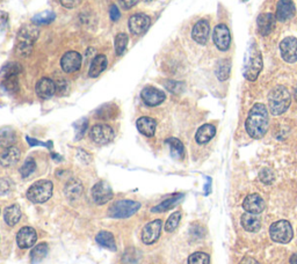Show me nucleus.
<instances>
[{"label": "nucleus", "mask_w": 297, "mask_h": 264, "mask_svg": "<svg viewBox=\"0 0 297 264\" xmlns=\"http://www.w3.org/2000/svg\"><path fill=\"white\" fill-rule=\"evenodd\" d=\"M148 1H150V0H148Z\"/></svg>", "instance_id": "nucleus-51"}, {"label": "nucleus", "mask_w": 297, "mask_h": 264, "mask_svg": "<svg viewBox=\"0 0 297 264\" xmlns=\"http://www.w3.org/2000/svg\"><path fill=\"white\" fill-rule=\"evenodd\" d=\"M240 223H242L243 228L245 229V231L251 232V233L258 232L259 229L261 228L260 218L255 216V214L249 213V212L243 214L242 219H240Z\"/></svg>", "instance_id": "nucleus-23"}, {"label": "nucleus", "mask_w": 297, "mask_h": 264, "mask_svg": "<svg viewBox=\"0 0 297 264\" xmlns=\"http://www.w3.org/2000/svg\"><path fill=\"white\" fill-rule=\"evenodd\" d=\"M259 179H260V181L262 183H265V184H272V183L274 182L275 178L273 172H272L271 169L265 168L259 173Z\"/></svg>", "instance_id": "nucleus-42"}, {"label": "nucleus", "mask_w": 297, "mask_h": 264, "mask_svg": "<svg viewBox=\"0 0 297 264\" xmlns=\"http://www.w3.org/2000/svg\"><path fill=\"white\" fill-rule=\"evenodd\" d=\"M216 77L220 81H225L229 79L231 73V61L230 60H222L218 61L216 70H215Z\"/></svg>", "instance_id": "nucleus-32"}, {"label": "nucleus", "mask_w": 297, "mask_h": 264, "mask_svg": "<svg viewBox=\"0 0 297 264\" xmlns=\"http://www.w3.org/2000/svg\"><path fill=\"white\" fill-rule=\"evenodd\" d=\"M275 22H276V18L272 13H262L258 17L257 24L258 30L262 36H267L273 32Z\"/></svg>", "instance_id": "nucleus-19"}, {"label": "nucleus", "mask_w": 297, "mask_h": 264, "mask_svg": "<svg viewBox=\"0 0 297 264\" xmlns=\"http://www.w3.org/2000/svg\"><path fill=\"white\" fill-rule=\"evenodd\" d=\"M296 14L295 4L293 0H280L276 6V14L275 18L279 21H287L292 19Z\"/></svg>", "instance_id": "nucleus-18"}, {"label": "nucleus", "mask_w": 297, "mask_h": 264, "mask_svg": "<svg viewBox=\"0 0 297 264\" xmlns=\"http://www.w3.org/2000/svg\"><path fill=\"white\" fill-rule=\"evenodd\" d=\"M280 52L283 61L287 63L297 61V39L296 37H286L280 43Z\"/></svg>", "instance_id": "nucleus-9"}, {"label": "nucleus", "mask_w": 297, "mask_h": 264, "mask_svg": "<svg viewBox=\"0 0 297 264\" xmlns=\"http://www.w3.org/2000/svg\"><path fill=\"white\" fill-rule=\"evenodd\" d=\"M210 263V257L208 254L198 251L194 253L188 257V264H209Z\"/></svg>", "instance_id": "nucleus-39"}, {"label": "nucleus", "mask_w": 297, "mask_h": 264, "mask_svg": "<svg viewBox=\"0 0 297 264\" xmlns=\"http://www.w3.org/2000/svg\"><path fill=\"white\" fill-rule=\"evenodd\" d=\"M81 66V55L77 51H69L61 60V67L64 72L73 73Z\"/></svg>", "instance_id": "nucleus-15"}, {"label": "nucleus", "mask_w": 297, "mask_h": 264, "mask_svg": "<svg viewBox=\"0 0 297 264\" xmlns=\"http://www.w3.org/2000/svg\"><path fill=\"white\" fill-rule=\"evenodd\" d=\"M151 19L146 14L137 13L129 19V29L134 35H142L149 29Z\"/></svg>", "instance_id": "nucleus-11"}, {"label": "nucleus", "mask_w": 297, "mask_h": 264, "mask_svg": "<svg viewBox=\"0 0 297 264\" xmlns=\"http://www.w3.org/2000/svg\"><path fill=\"white\" fill-rule=\"evenodd\" d=\"M118 2L124 9H130L133 6L136 5L137 0H118Z\"/></svg>", "instance_id": "nucleus-46"}, {"label": "nucleus", "mask_w": 297, "mask_h": 264, "mask_svg": "<svg viewBox=\"0 0 297 264\" xmlns=\"http://www.w3.org/2000/svg\"><path fill=\"white\" fill-rule=\"evenodd\" d=\"M289 263L290 264H297V254H294V255L290 256Z\"/></svg>", "instance_id": "nucleus-48"}, {"label": "nucleus", "mask_w": 297, "mask_h": 264, "mask_svg": "<svg viewBox=\"0 0 297 264\" xmlns=\"http://www.w3.org/2000/svg\"><path fill=\"white\" fill-rule=\"evenodd\" d=\"M23 72V66L17 61H9V63L5 64L0 70V77L2 79H7L11 77H18L19 73Z\"/></svg>", "instance_id": "nucleus-31"}, {"label": "nucleus", "mask_w": 297, "mask_h": 264, "mask_svg": "<svg viewBox=\"0 0 297 264\" xmlns=\"http://www.w3.org/2000/svg\"><path fill=\"white\" fill-rule=\"evenodd\" d=\"M4 219L8 226H14L20 222L21 210L18 205H11L4 212Z\"/></svg>", "instance_id": "nucleus-30"}, {"label": "nucleus", "mask_w": 297, "mask_h": 264, "mask_svg": "<svg viewBox=\"0 0 297 264\" xmlns=\"http://www.w3.org/2000/svg\"><path fill=\"white\" fill-rule=\"evenodd\" d=\"M2 87L9 93H15L19 91L18 77H11L7 79H2Z\"/></svg>", "instance_id": "nucleus-41"}, {"label": "nucleus", "mask_w": 297, "mask_h": 264, "mask_svg": "<svg viewBox=\"0 0 297 264\" xmlns=\"http://www.w3.org/2000/svg\"><path fill=\"white\" fill-rule=\"evenodd\" d=\"M181 197H183L181 195H176V196L167 198L166 201H164L162 203L157 205V206L152 207V212H165V211L172 209V207L178 203V201H179Z\"/></svg>", "instance_id": "nucleus-36"}, {"label": "nucleus", "mask_w": 297, "mask_h": 264, "mask_svg": "<svg viewBox=\"0 0 297 264\" xmlns=\"http://www.w3.org/2000/svg\"><path fill=\"white\" fill-rule=\"evenodd\" d=\"M270 235L272 240L277 244H288L294 237L293 227L287 220H279L271 225Z\"/></svg>", "instance_id": "nucleus-7"}, {"label": "nucleus", "mask_w": 297, "mask_h": 264, "mask_svg": "<svg viewBox=\"0 0 297 264\" xmlns=\"http://www.w3.org/2000/svg\"><path fill=\"white\" fill-rule=\"evenodd\" d=\"M36 94L41 99H50L55 94L57 88H56V83L49 78H42L36 83L35 87Z\"/></svg>", "instance_id": "nucleus-20"}, {"label": "nucleus", "mask_w": 297, "mask_h": 264, "mask_svg": "<svg viewBox=\"0 0 297 264\" xmlns=\"http://www.w3.org/2000/svg\"><path fill=\"white\" fill-rule=\"evenodd\" d=\"M20 150H19L18 147H15V146H11V147L5 148V151L0 154V164H1L2 167L8 168V167L17 164L19 160H20Z\"/></svg>", "instance_id": "nucleus-22"}, {"label": "nucleus", "mask_w": 297, "mask_h": 264, "mask_svg": "<svg viewBox=\"0 0 297 264\" xmlns=\"http://www.w3.org/2000/svg\"><path fill=\"white\" fill-rule=\"evenodd\" d=\"M266 203L262 200V197L258 194H251L248 195L245 197V200L243 202V209L246 212L252 213V214H258L261 213L265 210Z\"/></svg>", "instance_id": "nucleus-16"}, {"label": "nucleus", "mask_w": 297, "mask_h": 264, "mask_svg": "<svg viewBox=\"0 0 297 264\" xmlns=\"http://www.w3.org/2000/svg\"><path fill=\"white\" fill-rule=\"evenodd\" d=\"M36 240H37L36 231L33 227H29V226L23 227L17 234V242L19 247L24 248V249H26V248L33 247L34 244H36Z\"/></svg>", "instance_id": "nucleus-17"}, {"label": "nucleus", "mask_w": 297, "mask_h": 264, "mask_svg": "<svg viewBox=\"0 0 297 264\" xmlns=\"http://www.w3.org/2000/svg\"><path fill=\"white\" fill-rule=\"evenodd\" d=\"M92 197L96 204H106L113 198L112 188L107 182L100 181L92 189Z\"/></svg>", "instance_id": "nucleus-14"}, {"label": "nucleus", "mask_w": 297, "mask_h": 264, "mask_svg": "<svg viewBox=\"0 0 297 264\" xmlns=\"http://www.w3.org/2000/svg\"><path fill=\"white\" fill-rule=\"evenodd\" d=\"M214 40L215 45L217 46L218 50L221 51H227L229 50L230 44H231V34L229 28L225 24H218L217 27H215L214 29Z\"/></svg>", "instance_id": "nucleus-10"}, {"label": "nucleus", "mask_w": 297, "mask_h": 264, "mask_svg": "<svg viewBox=\"0 0 297 264\" xmlns=\"http://www.w3.org/2000/svg\"><path fill=\"white\" fill-rule=\"evenodd\" d=\"M215 133H216V129L211 124H205L201 128L198 130L195 135V139L199 144H207L208 142H210L214 138Z\"/></svg>", "instance_id": "nucleus-27"}, {"label": "nucleus", "mask_w": 297, "mask_h": 264, "mask_svg": "<svg viewBox=\"0 0 297 264\" xmlns=\"http://www.w3.org/2000/svg\"><path fill=\"white\" fill-rule=\"evenodd\" d=\"M109 17L113 21H117L118 19L121 18V13L118 11V8L116 7V5H112L111 8H109Z\"/></svg>", "instance_id": "nucleus-44"}, {"label": "nucleus", "mask_w": 297, "mask_h": 264, "mask_svg": "<svg viewBox=\"0 0 297 264\" xmlns=\"http://www.w3.org/2000/svg\"><path fill=\"white\" fill-rule=\"evenodd\" d=\"M162 223L161 220H153V222L146 223L142 231V241L145 244H152L160 237Z\"/></svg>", "instance_id": "nucleus-12"}, {"label": "nucleus", "mask_w": 297, "mask_h": 264, "mask_svg": "<svg viewBox=\"0 0 297 264\" xmlns=\"http://www.w3.org/2000/svg\"><path fill=\"white\" fill-rule=\"evenodd\" d=\"M262 70V56L260 50L258 49L257 43L252 41V44L249 45L246 51L245 61H244V77L250 81L257 80L259 74Z\"/></svg>", "instance_id": "nucleus-2"}, {"label": "nucleus", "mask_w": 297, "mask_h": 264, "mask_svg": "<svg viewBox=\"0 0 297 264\" xmlns=\"http://www.w3.org/2000/svg\"><path fill=\"white\" fill-rule=\"evenodd\" d=\"M136 126L138 131L146 137H152L157 128V122L151 117H140L137 120Z\"/></svg>", "instance_id": "nucleus-25"}, {"label": "nucleus", "mask_w": 297, "mask_h": 264, "mask_svg": "<svg viewBox=\"0 0 297 264\" xmlns=\"http://www.w3.org/2000/svg\"><path fill=\"white\" fill-rule=\"evenodd\" d=\"M35 168H36L35 160L32 159V158H28V159L24 161L23 167L20 168L21 176H23V178H28V176H29L30 174L35 170Z\"/></svg>", "instance_id": "nucleus-40"}, {"label": "nucleus", "mask_w": 297, "mask_h": 264, "mask_svg": "<svg viewBox=\"0 0 297 264\" xmlns=\"http://www.w3.org/2000/svg\"><path fill=\"white\" fill-rule=\"evenodd\" d=\"M83 190H84L83 184H81L79 180L72 179L67 183L64 192H65V196H67L69 200L76 201L81 196V195H83Z\"/></svg>", "instance_id": "nucleus-26"}, {"label": "nucleus", "mask_w": 297, "mask_h": 264, "mask_svg": "<svg viewBox=\"0 0 297 264\" xmlns=\"http://www.w3.org/2000/svg\"><path fill=\"white\" fill-rule=\"evenodd\" d=\"M295 98H296V101H297V87H296V89H295Z\"/></svg>", "instance_id": "nucleus-49"}, {"label": "nucleus", "mask_w": 297, "mask_h": 264, "mask_svg": "<svg viewBox=\"0 0 297 264\" xmlns=\"http://www.w3.org/2000/svg\"><path fill=\"white\" fill-rule=\"evenodd\" d=\"M59 2H61V5L64 6L65 8L72 9L80 4L81 0H59Z\"/></svg>", "instance_id": "nucleus-43"}, {"label": "nucleus", "mask_w": 297, "mask_h": 264, "mask_svg": "<svg viewBox=\"0 0 297 264\" xmlns=\"http://www.w3.org/2000/svg\"><path fill=\"white\" fill-rule=\"evenodd\" d=\"M17 141V135L12 128H2L0 129V147L8 148L14 145Z\"/></svg>", "instance_id": "nucleus-29"}, {"label": "nucleus", "mask_w": 297, "mask_h": 264, "mask_svg": "<svg viewBox=\"0 0 297 264\" xmlns=\"http://www.w3.org/2000/svg\"><path fill=\"white\" fill-rule=\"evenodd\" d=\"M242 1H243V2H246V1H249V0H242Z\"/></svg>", "instance_id": "nucleus-50"}, {"label": "nucleus", "mask_w": 297, "mask_h": 264, "mask_svg": "<svg viewBox=\"0 0 297 264\" xmlns=\"http://www.w3.org/2000/svg\"><path fill=\"white\" fill-rule=\"evenodd\" d=\"M8 21V14L6 12L0 11V33H2L5 30L6 26H7Z\"/></svg>", "instance_id": "nucleus-45"}, {"label": "nucleus", "mask_w": 297, "mask_h": 264, "mask_svg": "<svg viewBox=\"0 0 297 264\" xmlns=\"http://www.w3.org/2000/svg\"><path fill=\"white\" fill-rule=\"evenodd\" d=\"M55 18H56V15L54 12L46 11V12H42V13H40V14H36L35 17L32 19V21H33V23L40 26V24H46V23L52 22V21L55 20Z\"/></svg>", "instance_id": "nucleus-37"}, {"label": "nucleus", "mask_w": 297, "mask_h": 264, "mask_svg": "<svg viewBox=\"0 0 297 264\" xmlns=\"http://www.w3.org/2000/svg\"><path fill=\"white\" fill-rule=\"evenodd\" d=\"M91 138L95 144L99 145H107L113 142L115 133L111 126L107 124H95L90 132Z\"/></svg>", "instance_id": "nucleus-8"}, {"label": "nucleus", "mask_w": 297, "mask_h": 264, "mask_svg": "<svg viewBox=\"0 0 297 264\" xmlns=\"http://www.w3.org/2000/svg\"><path fill=\"white\" fill-rule=\"evenodd\" d=\"M140 207L138 202L129 201V200H122L117 201L109 207L108 216L114 219H124L129 218V217L135 214Z\"/></svg>", "instance_id": "nucleus-6"}, {"label": "nucleus", "mask_w": 297, "mask_h": 264, "mask_svg": "<svg viewBox=\"0 0 297 264\" xmlns=\"http://www.w3.org/2000/svg\"><path fill=\"white\" fill-rule=\"evenodd\" d=\"M128 41H129V39H128L127 34H124V33L117 34L116 37H115L114 48H115V52H116L117 56L123 55V52L126 51Z\"/></svg>", "instance_id": "nucleus-35"}, {"label": "nucleus", "mask_w": 297, "mask_h": 264, "mask_svg": "<svg viewBox=\"0 0 297 264\" xmlns=\"http://www.w3.org/2000/svg\"><path fill=\"white\" fill-rule=\"evenodd\" d=\"M268 110L265 104L257 103L250 110L248 120L245 122V128L251 138L260 139L266 135L268 129Z\"/></svg>", "instance_id": "nucleus-1"}, {"label": "nucleus", "mask_w": 297, "mask_h": 264, "mask_svg": "<svg viewBox=\"0 0 297 264\" xmlns=\"http://www.w3.org/2000/svg\"><path fill=\"white\" fill-rule=\"evenodd\" d=\"M290 102H292V96L284 86L275 87L268 95L270 111L274 116H279V115L286 113L289 108Z\"/></svg>", "instance_id": "nucleus-3"}, {"label": "nucleus", "mask_w": 297, "mask_h": 264, "mask_svg": "<svg viewBox=\"0 0 297 264\" xmlns=\"http://www.w3.org/2000/svg\"><path fill=\"white\" fill-rule=\"evenodd\" d=\"M166 144L170 146L171 154L174 159H183V155H185V147H183V144L179 139L168 138L166 141Z\"/></svg>", "instance_id": "nucleus-33"}, {"label": "nucleus", "mask_w": 297, "mask_h": 264, "mask_svg": "<svg viewBox=\"0 0 297 264\" xmlns=\"http://www.w3.org/2000/svg\"><path fill=\"white\" fill-rule=\"evenodd\" d=\"M40 35V30L36 26L26 24L19 30L17 37V51L21 56H28L32 52L33 44Z\"/></svg>", "instance_id": "nucleus-4"}, {"label": "nucleus", "mask_w": 297, "mask_h": 264, "mask_svg": "<svg viewBox=\"0 0 297 264\" xmlns=\"http://www.w3.org/2000/svg\"><path fill=\"white\" fill-rule=\"evenodd\" d=\"M181 219V213L179 211H177V212L172 213L170 216V218L167 219L166 223H165V231L171 233L174 232L178 227V225H179Z\"/></svg>", "instance_id": "nucleus-38"}, {"label": "nucleus", "mask_w": 297, "mask_h": 264, "mask_svg": "<svg viewBox=\"0 0 297 264\" xmlns=\"http://www.w3.org/2000/svg\"><path fill=\"white\" fill-rule=\"evenodd\" d=\"M239 264H260V263H259L255 259H253V257L248 256V257H244V259L240 261Z\"/></svg>", "instance_id": "nucleus-47"}, {"label": "nucleus", "mask_w": 297, "mask_h": 264, "mask_svg": "<svg viewBox=\"0 0 297 264\" xmlns=\"http://www.w3.org/2000/svg\"><path fill=\"white\" fill-rule=\"evenodd\" d=\"M140 96H142V100L144 101V103L148 104L149 107H156V105L162 103L165 98H166L164 92L151 86L143 88Z\"/></svg>", "instance_id": "nucleus-13"}, {"label": "nucleus", "mask_w": 297, "mask_h": 264, "mask_svg": "<svg viewBox=\"0 0 297 264\" xmlns=\"http://www.w3.org/2000/svg\"><path fill=\"white\" fill-rule=\"evenodd\" d=\"M48 244H40L33 248L32 253H30V257H32L33 263H39L42 261L48 254Z\"/></svg>", "instance_id": "nucleus-34"}, {"label": "nucleus", "mask_w": 297, "mask_h": 264, "mask_svg": "<svg viewBox=\"0 0 297 264\" xmlns=\"http://www.w3.org/2000/svg\"><path fill=\"white\" fill-rule=\"evenodd\" d=\"M108 61L107 57L105 55H98L93 58V61H91V66L89 71V76L91 78H96L101 74V72L107 68Z\"/></svg>", "instance_id": "nucleus-24"}, {"label": "nucleus", "mask_w": 297, "mask_h": 264, "mask_svg": "<svg viewBox=\"0 0 297 264\" xmlns=\"http://www.w3.org/2000/svg\"><path fill=\"white\" fill-rule=\"evenodd\" d=\"M95 240L101 247L106 248V249H109L112 251L116 250V242H115L114 235L112 234V233L102 231L98 233V235H96Z\"/></svg>", "instance_id": "nucleus-28"}, {"label": "nucleus", "mask_w": 297, "mask_h": 264, "mask_svg": "<svg viewBox=\"0 0 297 264\" xmlns=\"http://www.w3.org/2000/svg\"><path fill=\"white\" fill-rule=\"evenodd\" d=\"M209 33H210V27H209L208 21L200 20L198 23L195 24L192 30V37L193 40L199 44H206L208 41Z\"/></svg>", "instance_id": "nucleus-21"}, {"label": "nucleus", "mask_w": 297, "mask_h": 264, "mask_svg": "<svg viewBox=\"0 0 297 264\" xmlns=\"http://www.w3.org/2000/svg\"><path fill=\"white\" fill-rule=\"evenodd\" d=\"M52 182L49 180H40L28 189L27 198L35 204L46 203L52 195Z\"/></svg>", "instance_id": "nucleus-5"}]
</instances>
